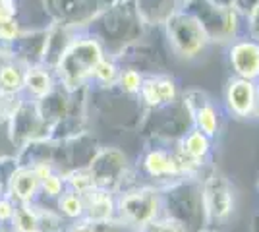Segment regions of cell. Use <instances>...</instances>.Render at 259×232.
Listing matches in <instances>:
<instances>
[{
	"mask_svg": "<svg viewBox=\"0 0 259 232\" xmlns=\"http://www.w3.org/2000/svg\"><path fill=\"white\" fill-rule=\"evenodd\" d=\"M101 60H103V51L97 41L81 39L74 41L66 49L62 58L56 64V70L66 87L76 89L83 83V79L93 76Z\"/></svg>",
	"mask_w": 259,
	"mask_h": 232,
	"instance_id": "obj_1",
	"label": "cell"
},
{
	"mask_svg": "<svg viewBox=\"0 0 259 232\" xmlns=\"http://www.w3.org/2000/svg\"><path fill=\"white\" fill-rule=\"evenodd\" d=\"M116 209L120 213V219L128 226L145 228L157 221V215L161 209V198L155 190L149 188L126 192L116 201Z\"/></svg>",
	"mask_w": 259,
	"mask_h": 232,
	"instance_id": "obj_2",
	"label": "cell"
},
{
	"mask_svg": "<svg viewBox=\"0 0 259 232\" xmlns=\"http://www.w3.org/2000/svg\"><path fill=\"white\" fill-rule=\"evenodd\" d=\"M166 31L176 51L184 56H195L209 41L201 22L192 14H170L166 20Z\"/></svg>",
	"mask_w": 259,
	"mask_h": 232,
	"instance_id": "obj_3",
	"label": "cell"
},
{
	"mask_svg": "<svg viewBox=\"0 0 259 232\" xmlns=\"http://www.w3.org/2000/svg\"><path fill=\"white\" fill-rule=\"evenodd\" d=\"M203 205L209 219L227 221L234 209V194L232 186L223 174H213L203 184Z\"/></svg>",
	"mask_w": 259,
	"mask_h": 232,
	"instance_id": "obj_4",
	"label": "cell"
},
{
	"mask_svg": "<svg viewBox=\"0 0 259 232\" xmlns=\"http://www.w3.org/2000/svg\"><path fill=\"white\" fill-rule=\"evenodd\" d=\"M108 0H45V6L62 25H77L95 18Z\"/></svg>",
	"mask_w": 259,
	"mask_h": 232,
	"instance_id": "obj_5",
	"label": "cell"
},
{
	"mask_svg": "<svg viewBox=\"0 0 259 232\" xmlns=\"http://www.w3.org/2000/svg\"><path fill=\"white\" fill-rule=\"evenodd\" d=\"M41 124H45V122L39 116L35 103H25V101H22L18 105V109L14 111V114L10 116V120H8L12 140L23 145L33 142V140H37L35 132H39V126Z\"/></svg>",
	"mask_w": 259,
	"mask_h": 232,
	"instance_id": "obj_6",
	"label": "cell"
},
{
	"mask_svg": "<svg viewBox=\"0 0 259 232\" xmlns=\"http://www.w3.org/2000/svg\"><path fill=\"white\" fill-rule=\"evenodd\" d=\"M39 190H41V180L37 178L35 170L31 166H20L10 178L6 196L18 205H22V203H31Z\"/></svg>",
	"mask_w": 259,
	"mask_h": 232,
	"instance_id": "obj_7",
	"label": "cell"
},
{
	"mask_svg": "<svg viewBox=\"0 0 259 232\" xmlns=\"http://www.w3.org/2000/svg\"><path fill=\"white\" fill-rule=\"evenodd\" d=\"M81 198H83L85 217L89 222L103 224V222H108L112 219V215L116 211V203L110 196V192L103 188H93L87 194H83Z\"/></svg>",
	"mask_w": 259,
	"mask_h": 232,
	"instance_id": "obj_8",
	"label": "cell"
},
{
	"mask_svg": "<svg viewBox=\"0 0 259 232\" xmlns=\"http://www.w3.org/2000/svg\"><path fill=\"white\" fill-rule=\"evenodd\" d=\"M232 66L242 79H253L259 76V44L251 41L236 43L230 51Z\"/></svg>",
	"mask_w": 259,
	"mask_h": 232,
	"instance_id": "obj_9",
	"label": "cell"
},
{
	"mask_svg": "<svg viewBox=\"0 0 259 232\" xmlns=\"http://www.w3.org/2000/svg\"><path fill=\"white\" fill-rule=\"evenodd\" d=\"M49 219H53L49 211H41V207H35L33 203H22L16 207L10 224L14 232H51L45 226Z\"/></svg>",
	"mask_w": 259,
	"mask_h": 232,
	"instance_id": "obj_10",
	"label": "cell"
},
{
	"mask_svg": "<svg viewBox=\"0 0 259 232\" xmlns=\"http://www.w3.org/2000/svg\"><path fill=\"white\" fill-rule=\"evenodd\" d=\"M227 99L230 109L236 112L238 116H248L249 112L257 105V91L251 79H234L228 85Z\"/></svg>",
	"mask_w": 259,
	"mask_h": 232,
	"instance_id": "obj_11",
	"label": "cell"
},
{
	"mask_svg": "<svg viewBox=\"0 0 259 232\" xmlns=\"http://www.w3.org/2000/svg\"><path fill=\"white\" fill-rule=\"evenodd\" d=\"M23 89L31 95L33 99H43L47 97L51 91L54 89L53 85V77L49 74V70L45 66H27L25 70V81H23Z\"/></svg>",
	"mask_w": 259,
	"mask_h": 232,
	"instance_id": "obj_12",
	"label": "cell"
},
{
	"mask_svg": "<svg viewBox=\"0 0 259 232\" xmlns=\"http://www.w3.org/2000/svg\"><path fill=\"white\" fill-rule=\"evenodd\" d=\"M141 95L151 107L162 105V103H170L176 95V87L170 79L166 77H151L147 81H143L141 85Z\"/></svg>",
	"mask_w": 259,
	"mask_h": 232,
	"instance_id": "obj_13",
	"label": "cell"
},
{
	"mask_svg": "<svg viewBox=\"0 0 259 232\" xmlns=\"http://www.w3.org/2000/svg\"><path fill=\"white\" fill-rule=\"evenodd\" d=\"M25 70L27 66L20 60H10L6 66L0 70V91L6 95H20L23 91L25 81Z\"/></svg>",
	"mask_w": 259,
	"mask_h": 232,
	"instance_id": "obj_14",
	"label": "cell"
},
{
	"mask_svg": "<svg viewBox=\"0 0 259 232\" xmlns=\"http://www.w3.org/2000/svg\"><path fill=\"white\" fill-rule=\"evenodd\" d=\"M143 166L155 178L180 174L178 166H176V161H174V155H168L164 153V151H151V153H147L145 161H143Z\"/></svg>",
	"mask_w": 259,
	"mask_h": 232,
	"instance_id": "obj_15",
	"label": "cell"
},
{
	"mask_svg": "<svg viewBox=\"0 0 259 232\" xmlns=\"http://www.w3.org/2000/svg\"><path fill=\"white\" fill-rule=\"evenodd\" d=\"M190 112L194 114V120L197 124L199 132L205 133L207 137L215 135L217 128H219V118H217V111L213 109V105L205 99V95H203L201 103L195 109H190Z\"/></svg>",
	"mask_w": 259,
	"mask_h": 232,
	"instance_id": "obj_16",
	"label": "cell"
},
{
	"mask_svg": "<svg viewBox=\"0 0 259 232\" xmlns=\"http://www.w3.org/2000/svg\"><path fill=\"white\" fill-rule=\"evenodd\" d=\"M211 149V144H209V137L205 133H201L199 130L192 132L186 140H184V147L182 151L186 155H190L195 161H201Z\"/></svg>",
	"mask_w": 259,
	"mask_h": 232,
	"instance_id": "obj_17",
	"label": "cell"
},
{
	"mask_svg": "<svg viewBox=\"0 0 259 232\" xmlns=\"http://www.w3.org/2000/svg\"><path fill=\"white\" fill-rule=\"evenodd\" d=\"M58 209L62 215L70 217V219H81L85 215V205H83V198L76 194V192H64L58 198Z\"/></svg>",
	"mask_w": 259,
	"mask_h": 232,
	"instance_id": "obj_18",
	"label": "cell"
},
{
	"mask_svg": "<svg viewBox=\"0 0 259 232\" xmlns=\"http://www.w3.org/2000/svg\"><path fill=\"white\" fill-rule=\"evenodd\" d=\"M68 184H70L72 192H76V194H79V196L87 194L89 190L97 188L95 178H93V174H91V170H74V172L68 176Z\"/></svg>",
	"mask_w": 259,
	"mask_h": 232,
	"instance_id": "obj_19",
	"label": "cell"
},
{
	"mask_svg": "<svg viewBox=\"0 0 259 232\" xmlns=\"http://www.w3.org/2000/svg\"><path fill=\"white\" fill-rule=\"evenodd\" d=\"M20 168V161L18 157H10V155H0V192L6 194V188L10 184V178L14 172Z\"/></svg>",
	"mask_w": 259,
	"mask_h": 232,
	"instance_id": "obj_20",
	"label": "cell"
},
{
	"mask_svg": "<svg viewBox=\"0 0 259 232\" xmlns=\"http://www.w3.org/2000/svg\"><path fill=\"white\" fill-rule=\"evenodd\" d=\"M22 29H20V23L18 20H6V22H0V47H12L16 43V39L20 37Z\"/></svg>",
	"mask_w": 259,
	"mask_h": 232,
	"instance_id": "obj_21",
	"label": "cell"
},
{
	"mask_svg": "<svg viewBox=\"0 0 259 232\" xmlns=\"http://www.w3.org/2000/svg\"><path fill=\"white\" fill-rule=\"evenodd\" d=\"M41 190L45 192V196H49V198H60L64 194V178L53 172L51 176H47L41 182Z\"/></svg>",
	"mask_w": 259,
	"mask_h": 232,
	"instance_id": "obj_22",
	"label": "cell"
},
{
	"mask_svg": "<svg viewBox=\"0 0 259 232\" xmlns=\"http://www.w3.org/2000/svg\"><path fill=\"white\" fill-rule=\"evenodd\" d=\"M118 81L120 85H122V89L128 91V93H138L141 89V85H143V79H141V76L136 70H124L118 76Z\"/></svg>",
	"mask_w": 259,
	"mask_h": 232,
	"instance_id": "obj_23",
	"label": "cell"
},
{
	"mask_svg": "<svg viewBox=\"0 0 259 232\" xmlns=\"http://www.w3.org/2000/svg\"><path fill=\"white\" fill-rule=\"evenodd\" d=\"M22 101L18 99V95H6L0 91V122H8L14 111L18 109Z\"/></svg>",
	"mask_w": 259,
	"mask_h": 232,
	"instance_id": "obj_24",
	"label": "cell"
},
{
	"mask_svg": "<svg viewBox=\"0 0 259 232\" xmlns=\"http://www.w3.org/2000/svg\"><path fill=\"white\" fill-rule=\"evenodd\" d=\"M93 76L97 77L99 81H103V83H112L116 77H118V70L116 66L112 64V62H108V60H101L95 68V72H93Z\"/></svg>",
	"mask_w": 259,
	"mask_h": 232,
	"instance_id": "obj_25",
	"label": "cell"
},
{
	"mask_svg": "<svg viewBox=\"0 0 259 232\" xmlns=\"http://www.w3.org/2000/svg\"><path fill=\"white\" fill-rule=\"evenodd\" d=\"M16 207H18V203H16V201H12L6 194H4V196H0V222H2V224L12 222L14 213H16Z\"/></svg>",
	"mask_w": 259,
	"mask_h": 232,
	"instance_id": "obj_26",
	"label": "cell"
},
{
	"mask_svg": "<svg viewBox=\"0 0 259 232\" xmlns=\"http://www.w3.org/2000/svg\"><path fill=\"white\" fill-rule=\"evenodd\" d=\"M18 14V2L16 0H0V22L14 20Z\"/></svg>",
	"mask_w": 259,
	"mask_h": 232,
	"instance_id": "obj_27",
	"label": "cell"
},
{
	"mask_svg": "<svg viewBox=\"0 0 259 232\" xmlns=\"http://www.w3.org/2000/svg\"><path fill=\"white\" fill-rule=\"evenodd\" d=\"M149 232H186L182 228V224H178L176 221H155L149 226Z\"/></svg>",
	"mask_w": 259,
	"mask_h": 232,
	"instance_id": "obj_28",
	"label": "cell"
},
{
	"mask_svg": "<svg viewBox=\"0 0 259 232\" xmlns=\"http://www.w3.org/2000/svg\"><path fill=\"white\" fill-rule=\"evenodd\" d=\"M257 8H259V0H234V8L232 10H238L242 12V14L251 16Z\"/></svg>",
	"mask_w": 259,
	"mask_h": 232,
	"instance_id": "obj_29",
	"label": "cell"
},
{
	"mask_svg": "<svg viewBox=\"0 0 259 232\" xmlns=\"http://www.w3.org/2000/svg\"><path fill=\"white\" fill-rule=\"evenodd\" d=\"M70 232H97V224H93V222L89 221H83V222H76Z\"/></svg>",
	"mask_w": 259,
	"mask_h": 232,
	"instance_id": "obj_30",
	"label": "cell"
},
{
	"mask_svg": "<svg viewBox=\"0 0 259 232\" xmlns=\"http://www.w3.org/2000/svg\"><path fill=\"white\" fill-rule=\"evenodd\" d=\"M2 226H4V224H2V222H0V228H2Z\"/></svg>",
	"mask_w": 259,
	"mask_h": 232,
	"instance_id": "obj_31",
	"label": "cell"
},
{
	"mask_svg": "<svg viewBox=\"0 0 259 232\" xmlns=\"http://www.w3.org/2000/svg\"><path fill=\"white\" fill-rule=\"evenodd\" d=\"M0 196H4V194H2V192H0Z\"/></svg>",
	"mask_w": 259,
	"mask_h": 232,
	"instance_id": "obj_32",
	"label": "cell"
},
{
	"mask_svg": "<svg viewBox=\"0 0 259 232\" xmlns=\"http://www.w3.org/2000/svg\"><path fill=\"white\" fill-rule=\"evenodd\" d=\"M118 2H122V0H118Z\"/></svg>",
	"mask_w": 259,
	"mask_h": 232,
	"instance_id": "obj_33",
	"label": "cell"
},
{
	"mask_svg": "<svg viewBox=\"0 0 259 232\" xmlns=\"http://www.w3.org/2000/svg\"><path fill=\"white\" fill-rule=\"evenodd\" d=\"M203 232H207V230H203Z\"/></svg>",
	"mask_w": 259,
	"mask_h": 232,
	"instance_id": "obj_34",
	"label": "cell"
}]
</instances>
